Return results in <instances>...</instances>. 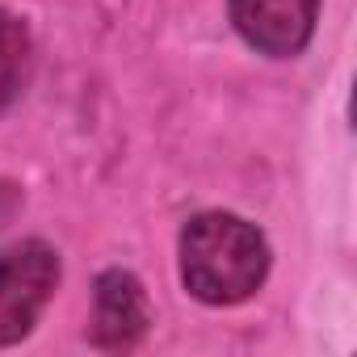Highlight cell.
I'll return each mask as SVG.
<instances>
[{
    "label": "cell",
    "instance_id": "5b68a950",
    "mask_svg": "<svg viewBox=\"0 0 357 357\" xmlns=\"http://www.w3.org/2000/svg\"><path fill=\"white\" fill-rule=\"evenodd\" d=\"M30 59H34V47H30V30L22 17H13L9 9H0V109H9L26 80H30Z\"/></svg>",
    "mask_w": 357,
    "mask_h": 357
},
{
    "label": "cell",
    "instance_id": "6da1fadb",
    "mask_svg": "<svg viewBox=\"0 0 357 357\" xmlns=\"http://www.w3.org/2000/svg\"><path fill=\"white\" fill-rule=\"evenodd\" d=\"M269 273L265 236L240 215H198L181 231V282L194 298L211 307H231L257 294Z\"/></svg>",
    "mask_w": 357,
    "mask_h": 357
},
{
    "label": "cell",
    "instance_id": "277c9868",
    "mask_svg": "<svg viewBox=\"0 0 357 357\" xmlns=\"http://www.w3.org/2000/svg\"><path fill=\"white\" fill-rule=\"evenodd\" d=\"M143 332H147L143 286L130 273H122V269L101 273L97 278V311H93V344H101V349H130Z\"/></svg>",
    "mask_w": 357,
    "mask_h": 357
},
{
    "label": "cell",
    "instance_id": "7a4b0ae2",
    "mask_svg": "<svg viewBox=\"0 0 357 357\" xmlns=\"http://www.w3.org/2000/svg\"><path fill=\"white\" fill-rule=\"evenodd\" d=\"M59 282V257L43 240H22L0 252V344H17L38 324Z\"/></svg>",
    "mask_w": 357,
    "mask_h": 357
},
{
    "label": "cell",
    "instance_id": "3957f363",
    "mask_svg": "<svg viewBox=\"0 0 357 357\" xmlns=\"http://www.w3.org/2000/svg\"><path fill=\"white\" fill-rule=\"evenodd\" d=\"M231 22L248 47L273 59H290L311 43L319 0H227Z\"/></svg>",
    "mask_w": 357,
    "mask_h": 357
}]
</instances>
